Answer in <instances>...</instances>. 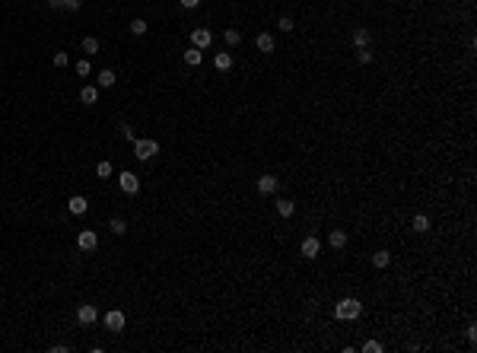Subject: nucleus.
I'll return each mask as SVG.
<instances>
[{
  "mask_svg": "<svg viewBox=\"0 0 477 353\" xmlns=\"http://www.w3.org/2000/svg\"><path fill=\"white\" fill-rule=\"evenodd\" d=\"M76 322H80V325L99 322V309H95V306H80V309H76Z\"/></svg>",
  "mask_w": 477,
  "mask_h": 353,
  "instance_id": "obj_7",
  "label": "nucleus"
},
{
  "mask_svg": "<svg viewBox=\"0 0 477 353\" xmlns=\"http://www.w3.org/2000/svg\"><path fill=\"white\" fill-rule=\"evenodd\" d=\"M334 315L341 318V322H357V318L363 315V303L353 299V296H347V299H341V303L334 306Z\"/></svg>",
  "mask_w": 477,
  "mask_h": 353,
  "instance_id": "obj_1",
  "label": "nucleus"
},
{
  "mask_svg": "<svg viewBox=\"0 0 477 353\" xmlns=\"http://www.w3.org/2000/svg\"><path fill=\"white\" fill-rule=\"evenodd\" d=\"M118 185H121V191H124V194H137V191H140V178H137L134 172H121Z\"/></svg>",
  "mask_w": 477,
  "mask_h": 353,
  "instance_id": "obj_3",
  "label": "nucleus"
},
{
  "mask_svg": "<svg viewBox=\"0 0 477 353\" xmlns=\"http://www.w3.org/2000/svg\"><path fill=\"white\" fill-rule=\"evenodd\" d=\"M369 38H372V35H369V29H363V25H360L357 32H353V45H357V48H369Z\"/></svg>",
  "mask_w": 477,
  "mask_h": 353,
  "instance_id": "obj_17",
  "label": "nucleus"
},
{
  "mask_svg": "<svg viewBox=\"0 0 477 353\" xmlns=\"http://www.w3.org/2000/svg\"><path fill=\"white\" fill-rule=\"evenodd\" d=\"M95 245H99V236H95L92 229H83L80 236H76V248H83V252H95Z\"/></svg>",
  "mask_w": 477,
  "mask_h": 353,
  "instance_id": "obj_4",
  "label": "nucleus"
},
{
  "mask_svg": "<svg viewBox=\"0 0 477 353\" xmlns=\"http://www.w3.org/2000/svg\"><path fill=\"white\" fill-rule=\"evenodd\" d=\"M111 172H115V169H111V162H108V159H102L99 166H95V175H99V178H108Z\"/></svg>",
  "mask_w": 477,
  "mask_h": 353,
  "instance_id": "obj_24",
  "label": "nucleus"
},
{
  "mask_svg": "<svg viewBox=\"0 0 477 353\" xmlns=\"http://www.w3.org/2000/svg\"><path fill=\"white\" fill-rule=\"evenodd\" d=\"M70 64V57H67V51H57L54 54V67H67Z\"/></svg>",
  "mask_w": 477,
  "mask_h": 353,
  "instance_id": "obj_29",
  "label": "nucleus"
},
{
  "mask_svg": "<svg viewBox=\"0 0 477 353\" xmlns=\"http://www.w3.org/2000/svg\"><path fill=\"white\" fill-rule=\"evenodd\" d=\"M115 70H99V76H95V86H99V89H108V86H115Z\"/></svg>",
  "mask_w": 477,
  "mask_h": 353,
  "instance_id": "obj_13",
  "label": "nucleus"
},
{
  "mask_svg": "<svg viewBox=\"0 0 477 353\" xmlns=\"http://www.w3.org/2000/svg\"><path fill=\"white\" fill-rule=\"evenodd\" d=\"M178 3H181V6H185V10H194V6H197V3H201V0H178Z\"/></svg>",
  "mask_w": 477,
  "mask_h": 353,
  "instance_id": "obj_33",
  "label": "nucleus"
},
{
  "mask_svg": "<svg viewBox=\"0 0 477 353\" xmlns=\"http://www.w3.org/2000/svg\"><path fill=\"white\" fill-rule=\"evenodd\" d=\"M255 45H258V51H261V54H271V51L277 48V41H274L271 32H261V35L255 38Z\"/></svg>",
  "mask_w": 477,
  "mask_h": 353,
  "instance_id": "obj_10",
  "label": "nucleus"
},
{
  "mask_svg": "<svg viewBox=\"0 0 477 353\" xmlns=\"http://www.w3.org/2000/svg\"><path fill=\"white\" fill-rule=\"evenodd\" d=\"M299 252L312 261V258H318V252H322V242H318L315 236H306V239H302V245H299Z\"/></svg>",
  "mask_w": 477,
  "mask_h": 353,
  "instance_id": "obj_5",
  "label": "nucleus"
},
{
  "mask_svg": "<svg viewBox=\"0 0 477 353\" xmlns=\"http://www.w3.org/2000/svg\"><path fill=\"white\" fill-rule=\"evenodd\" d=\"M357 61H360V64H369V61H372V51H369V48H357Z\"/></svg>",
  "mask_w": 477,
  "mask_h": 353,
  "instance_id": "obj_25",
  "label": "nucleus"
},
{
  "mask_svg": "<svg viewBox=\"0 0 477 353\" xmlns=\"http://www.w3.org/2000/svg\"><path fill=\"white\" fill-rule=\"evenodd\" d=\"M80 102H83V105H95V102H99V86H83V89H80Z\"/></svg>",
  "mask_w": 477,
  "mask_h": 353,
  "instance_id": "obj_11",
  "label": "nucleus"
},
{
  "mask_svg": "<svg viewBox=\"0 0 477 353\" xmlns=\"http://www.w3.org/2000/svg\"><path fill=\"white\" fill-rule=\"evenodd\" d=\"M80 48L86 51V54H99V48H102V45H99V38H95V35H86Z\"/></svg>",
  "mask_w": 477,
  "mask_h": 353,
  "instance_id": "obj_19",
  "label": "nucleus"
},
{
  "mask_svg": "<svg viewBox=\"0 0 477 353\" xmlns=\"http://www.w3.org/2000/svg\"><path fill=\"white\" fill-rule=\"evenodd\" d=\"M258 191H261V194H274L277 191V178L274 175H261V178H258Z\"/></svg>",
  "mask_w": 477,
  "mask_h": 353,
  "instance_id": "obj_14",
  "label": "nucleus"
},
{
  "mask_svg": "<svg viewBox=\"0 0 477 353\" xmlns=\"http://www.w3.org/2000/svg\"><path fill=\"white\" fill-rule=\"evenodd\" d=\"M277 25H280V32H293V29H296L290 16H280V22H277Z\"/></svg>",
  "mask_w": 477,
  "mask_h": 353,
  "instance_id": "obj_28",
  "label": "nucleus"
},
{
  "mask_svg": "<svg viewBox=\"0 0 477 353\" xmlns=\"http://www.w3.org/2000/svg\"><path fill=\"white\" fill-rule=\"evenodd\" d=\"M411 229L417 232V236H423V232H430V217H427V213H417V217L411 220Z\"/></svg>",
  "mask_w": 477,
  "mask_h": 353,
  "instance_id": "obj_12",
  "label": "nucleus"
},
{
  "mask_svg": "<svg viewBox=\"0 0 477 353\" xmlns=\"http://www.w3.org/2000/svg\"><path fill=\"white\" fill-rule=\"evenodd\" d=\"M108 229L115 232V236H124V232H127V223L121 220V217H111V223H108Z\"/></svg>",
  "mask_w": 477,
  "mask_h": 353,
  "instance_id": "obj_21",
  "label": "nucleus"
},
{
  "mask_svg": "<svg viewBox=\"0 0 477 353\" xmlns=\"http://www.w3.org/2000/svg\"><path fill=\"white\" fill-rule=\"evenodd\" d=\"M223 38H226L229 48H236L239 41H242V32H239V29H226V32H223Z\"/></svg>",
  "mask_w": 477,
  "mask_h": 353,
  "instance_id": "obj_22",
  "label": "nucleus"
},
{
  "mask_svg": "<svg viewBox=\"0 0 477 353\" xmlns=\"http://www.w3.org/2000/svg\"><path fill=\"white\" fill-rule=\"evenodd\" d=\"M83 0H60V10H80Z\"/></svg>",
  "mask_w": 477,
  "mask_h": 353,
  "instance_id": "obj_27",
  "label": "nucleus"
},
{
  "mask_svg": "<svg viewBox=\"0 0 477 353\" xmlns=\"http://www.w3.org/2000/svg\"><path fill=\"white\" fill-rule=\"evenodd\" d=\"M468 341L477 344V328H474V325H468Z\"/></svg>",
  "mask_w": 477,
  "mask_h": 353,
  "instance_id": "obj_34",
  "label": "nucleus"
},
{
  "mask_svg": "<svg viewBox=\"0 0 477 353\" xmlns=\"http://www.w3.org/2000/svg\"><path fill=\"white\" fill-rule=\"evenodd\" d=\"M67 210H70L73 217H83V213L89 210V201H86V197H80V194H73L70 201H67Z\"/></svg>",
  "mask_w": 477,
  "mask_h": 353,
  "instance_id": "obj_8",
  "label": "nucleus"
},
{
  "mask_svg": "<svg viewBox=\"0 0 477 353\" xmlns=\"http://www.w3.org/2000/svg\"><path fill=\"white\" fill-rule=\"evenodd\" d=\"M213 67L216 70H232V54L229 51H220V54L213 57Z\"/></svg>",
  "mask_w": 477,
  "mask_h": 353,
  "instance_id": "obj_16",
  "label": "nucleus"
},
{
  "mask_svg": "<svg viewBox=\"0 0 477 353\" xmlns=\"http://www.w3.org/2000/svg\"><path fill=\"white\" fill-rule=\"evenodd\" d=\"M131 32H134V35H143V32H146V19H134L131 22Z\"/></svg>",
  "mask_w": 477,
  "mask_h": 353,
  "instance_id": "obj_26",
  "label": "nucleus"
},
{
  "mask_svg": "<svg viewBox=\"0 0 477 353\" xmlns=\"http://www.w3.org/2000/svg\"><path fill=\"white\" fill-rule=\"evenodd\" d=\"M210 41H213L210 29H194V32H191V45H194V48L204 51V48H210Z\"/></svg>",
  "mask_w": 477,
  "mask_h": 353,
  "instance_id": "obj_6",
  "label": "nucleus"
},
{
  "mask_svg": "<svg viewBox=\"0 0 477 353\" xmlns=\"http://www.w3.org/2000/svg\"><path fill=\"white\" fill-rule=\"evenodd\" d=\"M363 350H366V353H379L382 344H379V341H366V344H363Z\"/></svg>",
  "mask_w": 477,
  "mask_h": 353,
  "instance_id": "obj_31",
  "label": "nucleus"
},
{
  "mask_svg": "<svg viewBox=\"0 0 477 353\" xmlns=\"http://www.w3.org/2000/svg\"><path fill=\"white\" fill-rule=\"evenodd\" d=\"M156 153H159V143H156V140H150V137H143V140H134V156L140 159V162L153 159Z\"/></svg>",
  "mask_w": 477,
  "mask_h": 353,
  "instance_id": "obj_2",
  "label": "nucleus"
},
{
  "mask_svg": "<svg viewBox=\"0 0 477 353\" xmlns=\"http://www.w3.org/2000/svg\"><path fill=\"white\" fill-rule=\"evenodd\" d=\"M118 134L124 137V140H134V131H131V127H127V124H121V127H118Z\"/></svg>",
  "mask_w": 477,
  "mask_h": 353,
  "instance_id": "obj_32",
  "label": "nucleus"
},
{
  "mask_svg": "<svg viewBox=\"0 0 477 353\" xmlns=\"http://www.w3.org/2000/svg\"><path fill=\"white\" fill-rule=\"evenodd\" d=\"M201 61H204L201 48H188V51H185V64H188V67H197Z\"/></svg>",
  "mask_w": 477,
  "mask_h": 353,
  "instance_id": "obj_18",
  "label": "nucleus"
},
{
  "mask_svg": "<svg viewBox=\"0 0 477 353\" xmlns=\"http://www.w3.org/2000/svg\"><path fill=\"white\" fill-rule=\"evenodd\" d=\"M372 264H376L379 271L388 268V264H392V255H388V252H376V255H372Z\"/></svg>",
  "mask_w": 477,
  "mask_h": 353,
  "instance_id": "obj_20",
  "label": "nucleus"
},
{
  "mask_svg": "<svg viewBox=\"0 0 477 353\" xmlns=\"http://www.w3.org/2000/svg\"><path fill=\"white\" fill-rule=\"evenodd\" d=\"M89 70H92L89 61H76V73H80V76H89Z\"/></svg>",
  "mask_w": 477,
  "mask_h": 353,
  "instance_id": "obj_30",
  "label": "nucleus"
},
{
  "mask_svg": "<svg viewBox=\"0 0 477 353\" xmlns=\"http://www.w3.org/2000/svg\"><path fill=\"white\" fill-rule=\"evenodd\" d=\"M328 245H331V248H344L347 245V232L344 229H331V232H328Z\"/></svg>",
  "mask_w": 477,
  "mask_h": 353,
  "instance_id": "obj_15",
  "label": "nucleus"
},
{
  "mask_svg": "<svg viewBox=\"0 0 477 353\" xmlns=\"http://www.w3.org/2000/svg\"><path fill=\"white\" fill-rule=\"evenodd\" d=\"M105 328H108V331H121V328H124V312L111 309V312L105 315Z\"/></svg>",
  "mask_w": 477,
  "mask_h": 353,
  "instance_id": "obj_9",
  "label": "nucleus"
},
{
  "mask_svg": "<svg viewBox=\"0 0 477 353\" xmlns=\"http://www.w3.org/2000/svg\"><path fill=\"white\" fill-rule=\"evenodd\" d=\"M293 210H296L293 201H277V213H280V217H293Z\"/></svg>",
  "mask_w": 477,
  "mask_h": 353,
  "instance_id": "obj_23",
  "label": "nucleus"
}]
</instances>
